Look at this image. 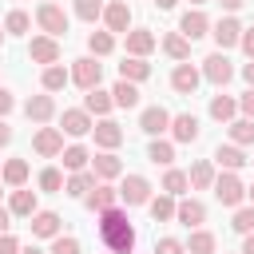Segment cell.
<instances>
[{
  "label": "cell",
  "mask_w": 254,
  "mask_h": 254,
  "mask_svg": "<svg viewBox=\"0 0 254 254\" xmlns=\"http://www.w3.org/2000/svg\"><path fill=\"white\" fill-rule=\"evenodd\" d=\"M99 238L111 254H131L135 250V226H131L127 210H119V206L99 210Z\"/></svg>",
  "instance_id": "obj_1"
},
{
  "label": "cell",
  "mask_w": 254,
  "mask_h": 254,
  "mask_svg": "<svg viewBox=\"0 0 254 254\" xmlns=\"http://www.w3.org/2000/svg\"><path fill=\"white\" fill-rule=\"evenodd\" d=\"M210 190H214V198H218L222 206H242V198H246V187H242V179H238L234 171H222V175H214Z\"/></svg>",
  "instance_id": "obj_2"
},
{
  "label": "cell",
  "mask_w": 254,
  "mask_h": 254,
  "mask_svg": "<svg viewBox=\"0 0 254 254\" xmlns=\"http://www.w3.org/2000/svg\"><path fill=\"white\" fill-rule=\"evenodd\" d=\"M36 24L44 28V36H67V12L56 4V0H44L40 8H36Z\"/></svg>",
  "instance_id": "obj_3"
},
{
  "label": "cell",
  "mask_w": 254,
  "mask_h": 254,
  "mask_svg": "<svg viewBox=\"0 0 254 254\" xmlns=\"http://www.w3.org/2000/svg\"><path fill=\"white\" fill-rule=\"evenodd\" d=\"M198 71H202V79H210L214 87H226V83L234 79V64L226 60V52H210Z\"/></svg>",
  "instance_id": "obj_4"
},
{
  "label": "cell",
  "mask_w": 254,
  "mask_h": 254,
  "mask_svg": "<svg viewBox=\"0 0 254 254\" xmlns=\"http://www.w3.org/2000/svg\"><path fill=\"white\" fill-rule=\"evenodd\" d=\"M71 83L75 87H83V91H91V87H99V79H103V64L95 60V56H83V60H75L71 64Z\"/></svg>",
  "instance_id": "obj_5"
},
{
  "label": "cell",
  "mask_w": 254,
  "mask_h": 254,
  "mask_svg": "<svg viewBox=\"0 0 254 254\" xmlns=\"http://www.w3.org/2000/svg\"><path fill=\"white\" fill-rule=\"evenodd\" d=\"M99 20L107 24L111 36H127V32H131V8H127V0H111V4H103V16H99Z\"/></svg>",
  "instance_id": "obj_6"
},
{
  "label": "cell",
  "mask_w": 254,
  "mask_h": 254,
  "mask_svg": "<svg viewBox=\"0 0 254 254\" xmlns=\"http://www.w3.org/2000/svg\"><path fill=\"white\" fill-rule=\"evenodd\" d=\"M60 56L64 52H60V40L56 36H32L28 40V60L32 64H44L48 67V64H60Z\"/></svg>",
  "instance_id": "obj_7"
},
{
  "label": "cell",
  "mask_w": 254,
  "mask_h": 254,
  "mask_svg": "<svg viewBox=\"0 0 254 254\" xmlns=\"http://www.w3.org/2000/svg\"><path fill=\"white\" fill-rule=\"evenodd\" d=\"M147 198H151V183L143 175H127L119 183V202L123 206H147Z\"/></svg>",
  "instance_id": "obj_8"
},
{
  "label": "cell",
  "mask_w": 254,
  "mask_h": 254,
  "mask_svg": "<svg viewBox=\"0 0 254 254\" xmlns=\"http://www.w3.org/2000/svg\"><path fill=\"white\" fill-rule=\"evenodd\" d=\"M32 151L44 155V159H56V155L64 151V131H60V127H40V131L32 135Z\"/></svg>",
  "instance_id": "obj_9"
},
{
  "label": "cell",
  "mask_w": 254,
  "mask_h": 254,
  "mask_svg": "<svg viewBox=\"0 0 254 254\" xmlns=\"http://www.w3.org/2000/svg\"><path fill=\"white\" fill-rule=\"evenodd\" d=\"M179 32H183L190 44L202 40V36H210V20H206V12H202V8H187L183 20H179Z\"/></svg>",
  "instance_id": "obj_10"
},
{
  "label": "cell",
  "mask_w": 254,
  "mask_h": 254,
  "mask_svg": "<svg viewBox=\"0 0 254 254\" xmlns=\"http://www.w3.org/2000/svg\"><path fill=\"white\" fill-rule=\"evenodd\" d=\"M198 83H202V71H198L194 64H187V60L171 71V87H175L179 95H194V91H198Z\"/></svg>",
  "instance_id": "obj_11"
},
{
  "label": "cell",
  "mask_w": 254,
  "mask_h": 254,
  "mask_svg": "<svg viewBox=\"0 0 254 254\" xmlns=\"http://www.w3.org/2000/svg\"><path fill=\"white\" fill-rule=\"evenodd\" d=\"M60 131L71 135V139H83V135H91V115H87L83 107H67V111L60 115Z\"/></svg>",
  "instance_id": "obj_12"
},
{
  "label": "cell",
  "mask_w": 254,
  "mask_h": 254,
  "mask_svg": "<svg viewBox=\"0 0 254 254\" xmlns=\"http://www.w3.org/2000/svg\"><path fill=\"white\" fill-rule=\"evenodd\" d=\"M171 135H175V143H194L198 135H202V127H198V115H190V111H179V115H171V127H167Z\"/></svg>",
  "instance_id": "obj_13"
},
{
  "label": "cell",
  "mask_w": 254,
  "mask_h": 254,
  "mask_svg": "<svg viewBox=\"0 0 254 254\" xmlns=\"http://www.w3.org/2000/svg\"><path fill=\"white\" fill-rule=\"evenodd\" d=\"M91 135H95V147H103V151H115L123 143V127L115 119H107V115L99 123H91Z\"/></svg>",
  "instance_id": "obj_14"
},
{
  "label": "cell",
  "mask_w": 254,
  "mask_h": 254,
  "mask_svg": "<svg viewBox=\"0 0 254 254\" xmlns=\"http://www.w3.org/2000/svg\"><path fill=\"white\" fill-rule=\"evenodd\" d=\"M83 202H87V210H107V206H119V187H111V183H95L87 194H83Z\"/></svg>",
  "instance_id": "obj_15"
},
{
  "label": "cell",
  "mask_w": 254,
  "mask_h": 254,
  "mask_svg": "<svg viewBox=\"0 0 254 254\" xmlns=\"http://www.w3.org/2000/svg\"><path fill=\"white\" fill-rule=\"evenodd\" d=\"M210 36H214L218 52H226V48H234V44H238V36H242V24H238L234 16H222L218 24H210Z\"/></svg>",
  "instance_id": "obj_16"
},
{
  "label": "cell",
  "mask_w": 254,
  "mask_h": 254,
  "mask_svg": "<svg viewBox=\"0 0 254 254\" xmlns=\"http://www.w3.org/2000/svg\"><path fill=\"white\" fill-rule=\"evenodd\" d=\"M167 127H171V111L167 107H159V103L155 107H143V115H139V131L143 135H163Z\"/></svg>",
  "instance_id": "obj_17"
},
{
  "label": "cell",
  "mask_w": 254,
  "mask_h": 254,
  "mask_svg": "<svg viewBox=\"0 0 254 254\" xmlns=\"http://www.w3.org/2000/svg\"><path fill=\"white\" fill-rule=\"evenodd\" d=\"M155 32L151 28H131L127 32V56H139V60H147L151 52H155Z\"/></svg>",
  "instance_id": "obj_18"
},
{
  "label": "cell",
  "mask_w": 254,
  "mask_h": 254,
  "mask_svg": "<svg viewBox=\"0 0 254 254\" xmlns=\"http://www.w3.org/2000/svg\"><path fill=\"white\" fill-rule=\"evenodd\" d=\"M175 222H183V226H202L206 222V206L198 202V198H183V202H175Z\"/></svg>",
  "instance_id": "obj_19"
},
{
  "label": "cell",
  "mask_w": 254,
  "mask_h": 254,
  "mask_svg": "<svg viewBox=\"0 0 254 254\" xmlns=\"http://www.w3.org/2000/svg\"><path fill=\"white\" fill-rule=\"evenodd\" d=\"M24 115H28L32 123H48V119L56 115V99H52V91H44V95H32V99L24 103Z\"/></svg>",
  "instance_id": "obj_20"
},
{
  "label": "cell",
  "mask_w": 254,
  "mask_h": 254,
  "mask_svg": "<svg viewBox=\"0 0 254 254\" xmlns=\"http://www.w3.org/2000/svg\"><path fill=\"white\" fill-rule=\"evenodd\" d=\"M214 163H218L222 171H242L250 159H246V151H242L238 143H226V147L218 143V147H214Z\"/></svg>",
  "instance_id": "obj_21"
},
{
  "label": "cell",
  "mask_w": 254,
  "mask_h": 254,
  "mask_svg": "<svg viewBox=\"0 0 254 254\" xmlns=\"http://www.w3.org/2000/svg\"><path fill=\"white\" fill-rule=\"evenodd\" d=\"M91 171H95V179L111 183V179H119V175H123V163H119V155H115V151H99V155L91 159Z\"/></svg>",
  "instance_id": "obj_22"
},
{
  "label": "cell",
  "mask_w": 254,
  "mask_h": 254,
  "mask_svg": "<svg viewBox=\"0 0 254 254\" xmlns=\"http://www.w3.org/2000/svg\"><path fill=\"white\" fill-rule=\"evenodd\" d=\"M8 210H12V218H32L40 206H36V190H24V187H16L12 190V202H8Z\"/></svg>",
  "instance_id": "obj_23"
},
{
  "label": "cell",
  "mask_w": 254,
  "mask_h": 254,
  "mask_svg": "<svg viewBox=\"0 0 254 254\" xmlns=\"http://www.w3.org/2000/svg\"><path fill=\"white\" fill-rule=\"evenodd\" d=\"M28 226H32L36 238H56V234H60V214H56V210H36Z\"/></svg>",
  "instance_id": "obj_24"
},
{
  "label": "cell",
  "mask_w": 254,
  "mask_h": 254,
  "mask_svg": "<svg viewBox=\"0 0 254 254\" xmlns=\"http://www.w3.org/2000/svg\"><path fill=\"white\" fill-rule=\"evenodd\" d=\"M111 107H115V99H111V91H103V87H91V91L83 95V111H87V115H99V119H103Z\"/></svg>",
  "instance_id": "obj_25"
},
{
  "label": "cell",
  "mask_w": 254,
  "mask_h": 254,
  "mask_svg": "<svg viewBox=\"0 0 254 254\" xmlns=\"http://www.w3.org/2000/svg\"><path fill=\"white\" fill-rule=\"evenodd\" d=\"M0 183L12 187V190L24 187V183H28V159H8V163L0 167Z\"/></svg>",
  "instance_id": "obj_26"
},
{
  "label": "cell",
  "mask_w": 254,
  "mask_h": 254,
  "mask_svg": "<svg viewBox=\"0 0 254 254\" xmlns=\"http://www.w3.org/2000/svg\"><path fill=\"white\" fill-rule=\"evenodd\" d=\"M206 111H210V119L230 123V119L238 115V99H230V95H222V91H218V95H210V107H206Z\"/></svg>",
  "instance_id": "obj_27"
},
{
  "label": "cell",
  "mask_w": 254,
  "mask_h": 254,
  "mask_svg": "<svg viewBox=\"0 0 254 254\" xmlns=\"http://www.w3.org/2000/svg\"><path fill=\"white\" fill-rule=\"evenodd\" d=\"M187 183H190L194 190H210V183H214V163H210V159H198V163L187 171Z\"/></svg>",
  "instance_id": "obj_28"
},
{
  "label": "cell",
  "mask_w": 254,
  "mask_h": 254,
  "mask_svg": "<svg viewBox=\"0 0 254 254\" xmlns=\"http://www.w3.org/2000/svg\"><path fill=\"white\" fill-rule=\"evenodd\" d=\"M163 52L183 64V60H190V40H187L183 32H167V36H163Z\"/></svg>",
  "instance_id": "obj_29"
},
{
  "label": "cell",
  "mask_w": 254,
  "mask_h": 254,
  "mask_svg": "<svg viewBox=\"0 0 254 254\" xmlns=\"http://www.w3.org/2000/svg\"><path fill=\"white\" fill-rule=\"evenodd\" d=\"M151 75V64L147 60H139V56H127L123 64H119V79H131V83H143Z\"/></svg>",
  "instance_id": "obj_30"
},
{
  "label": "cell",
  "mask_w": 254,
  "mask_h": 254,
  "mask_svg": "<svg viewBox=\"0 0 254 254\" xmlns=\"http://www.w3.org/2000/svg\"><path fill=\"white\" fill-rule=\"evenodd\" d=\"M91 187H95V171H87V167H83V171H71V179L64 183V190H67L71 198H83Z\"/></svg>",
  "instance_id": "obj_31"
},
{
  "label": "cell",
  "mask_w": 254,
  "mask_h": 254,
  "mask_svg": "<svg viewBox=\"0 0 254 254\" xmlns=\"http://www.w3.org/2000/svg\"><path fill=\"white\" fill-rule=\"evenodd\" d=\"M40 83H44V91H52V95H56V91H64V87L71 83V75H67L60 64H48V67H44V75H40Z\"/></svg>",
  "instance_id": "obj_32"
},
{
  "label": "cell",
  "mask_w": 254,
  "mask_h": 254,
  "mask_svg": "<svg viewBox=\"0 0 254 254\" xmlns=\"http://www.w3.org/2000/svg\"><path fill=\"white\" fill-rule=\"evenodd\" d=\"M147 159H151L155 167H171V163H175V143H167V139H151V143H147Z\"/></svg>",
  "instance_id": "obj_33"
},
{
  "label": "cell",
  "mask_w": 254,
  "mask_h": 254,
  "mask_svg": "<svg viewBox=\"0 0 254 254\" xmlns=\"http://www.w3.org/2000/svg\"><path fill=\"white\" fill-rule=\"evenodd\" d=\"M147 210H151V218L155 222H171L175 218V194H159V198H147Z\"/></svg>",
  "instance_id": "obj_34"
},
{
  "label": "cell",
  "mask_w": 254,
  "mask_h": 254,
  "mask_svg": "<svg viewBox=\"0 0 254 254\" xmlns=\"http://www.w3.org/2000/svg\"><path fill=\"white\" fill-rule=\"evenodd\" d=\"M214 246H218V238L210 234V230H190V238H187V254H214Z\"/></svg>",
  "instance_id": "obj_35"
},
{
  "label": "cell",
  "mask_w": 254,
  "mask_h": 254,
  "mask_svg": "<svg viewBox=\"0 0 254 254\" xmlns=\"http://www.w3.org/2000/svg\"><path fill=\"white\" fill-rule=\"evenodd\" d=\"M226 127H230V143H238V147H250V143H254V119H246V115L238 119V115H234Z\"/></svg>",
  "instance_id": "obj_36"
},
{
  "label": "cell",
  "mask_w": 254,
  "mask_h": 254,
  "mask_svg": "<svg viewBox=\"0 0 254 254\" xmlns=\"http://www.w3.org/2000/svg\"><path fill=\"white\" fill-rule=\"evenodd\" d=\"M111 99H115V107H139V87L131 79H119L111 87Z\"/></svg>",
  "instance_id": "obj_37"
},
{
  "label": "cell",
  "mask_w": 254,
  "mask_h": 254,
  "mask_svg": "<svg viewBox=\"0 0 254 254\" xmlns=\"http://www.w3.org/2000/svg\"><path fill=\"white\" fill-rule=\"evenodd\" d=\"M87 52H91L95 60H99V56H111V52H115V36H111L107 28H103V32H91V36H87Z\"/></svg>",
  "instance_id": "obj_38"
},
{
  "label": "cell",
  "mask_w": 254,
  "mask_h": 254,
  "mask_svg": "<svg viewBox=\"0 0 254 254\" xmlns=\"http://www.w3.org/2000/svg\"><path fill=\"white\" fill-rule=\"evenodd\" d=\"M60 155H64V167H67V171H83V167L91 163V151L79 147V143H75V147H64Z\"/></svg>",
  "instance_id": "obj_39"
},
{
  "label": "cell",
  "mask_w": 254,
  "mask_h": 254,
  "mask_svg": "<svg viewBox=\"0 0 254 254\" xmlns=\"http://www.w3.org/2000/svg\"><path fill=\"white\" fill-rule=\"evenodd\" d=\"M187 187H190V183H187V171H175V167H167V175H163V190L179 198V194H187Z\"/></svg>",
  "instance_id": "obj_40"
},
{
  "label": "cell",
  "mask_w": 254,
  "mask_h": 254,
  "mask_svg": "<svg viewBox=\"0 0 254 254\" xmlns=\"http://www.w3.org/2000/svg\"><path fill=\"white\" fill-rule=\"evenodd\" d=\"M71 12L79 20H87V24H95L103 16V0H71Z\"/></svg>",
  "instance_id": "obj_41"
},
{
  "label": "cell",
  "mask_w": 254,
  "mask_h": 254,
  "mask_svg": "<svg viewBox=\"0 0 254 254\" xmlns=\"http://www.w3.org/2000/svg\"><path fill=\"white\" fill-rule=\"evenodd\" d=\"M36 183H40V190H48V194H60V190H64V175H60L56 167H44Z\"/></svg>",
  "instance_id": "obj_42"
},
{
  "label": "cell",
  "mask_w": 254,
  "mask_h": 254,
  "mask_svg": "<svg viewBox=\"0 0 254 254\" xmlns=\"http://www.w3.org/2000/svg\"><path fill=\"white\" fill-rule=\"evenodd\" d=\"M230 226H234L238 234H250V230H254V202H250V206H234Z\"/></svg>",
  "instance_id": "obj_43"
},
{
  "label": "cell",
  "mask_w": 254,
  "mask_h": 254,
  "mask_svg": "<svg viewBox=\"0 0 254 254\" xmlns=\"http://www.w3.org/2000/svg\"><path fill=\"white\" fill-rule=\"evenodd\" d=\"M28 28H32V16H28V12H20V8H16V12H8V20H4V32H12V36H24Z\"/></svg>",
  "instance_id": "obj_44"
},
{
  "label": "cell",
  "mask_w": 254,
  "mask_h": 254,
  "mask_svg": "<svg viewBox=\"0 0 254 254\" xmlns=\"http://www.w3.org/2000/svg\"><path fill=\"white\" fill-rule=\"evenodd\" d=\"M48 254H83V246H79V238H71V234H56Z\"/></svg>",
  "instance_id": "obj_45"
},
{
  "label": "cell",
  "mask_w": 254,
  "mask_h": 254,
  "mask_svg": "<svg viewBox=\"0 0 254 254\" xmlns=\"http://www.w3.org/2000/svg\"><path fill=\"white\" fill-rule=\"evenodd\" d=\"M155 254H187V246L179 238H159L155 242Z\"/></svg>",
  "instance_id": "obj_46"
},
{
  "label": "cell",
  "mask_w": 254,
  "mask_h": 254,
  "mask_svg": "<svg viewBox=\"0 0 254 254\" xmlns=\"http://www.w3.org/2000/svg\"><path fill=\"white\" fill-rule=\"evenodd\" d=\"M238 111H242L246 119H254V87H246V91L238 95Z\"/></svg>",
  "instance_id": "obj_47"
},
{
  "label": "cell",
  "mask_w": 254,
  "mask_h": 254,
  "mask_svg": "<svg viewBox=\"0 0 254 254\" xmlns=\"http://www.w3.org/2000/svg\"><path fill=\"white\" fill-rule=\"evenodd\" d=\"M238 48L254 60V28H242V36H238Z\"/></svg>",
  "instance_id": "obj_48"
},
{
  "label": "cell",
  "mask_w": 254,
  "mask_h": 254,
  "mask_svg": "<svg viewBox=\"0 0 254 254\" xmlns=\"http://www.w3.org/2000/svg\"><path fill=\"white\" fill-rule=\"evenodd\" d=\"M0 254H20V238H12L8 230L0 234Z\"/></svg>",
  "instance_id": "obj_49"
},
{
  "label": "cell",
  "mask_w": 254,
  "mask_h": 254,
  "mask_svg": "<svg viewBox=\"0 0 254 254\" xmlns=\"http://www.w3.org/2000/svg\"><path fill=\"white\" fill-rule=\"evenodd\" d=\"M12 107H16V99H12V91H8V87H0V119H4V115H8Z\"/></svg>",
  "instance_id": "obj_50"
},
{
  "label": "cell",
  "mask_w": 254,
  "mask_h": 254,
  "mask_svg": "<svg viewBox=\"0 0 254 254\" xmlns=\"http://www.w3.org/2000/svg\"><path fill=\"white\" fill-rule=\"evenodd\" d=\"M8 143H12V127L0 119V147H8Z\"/></svg>",
  "instance_id": "obj_51"
},
{
  "label": "cell",
  "mask_w": 254,
  "mask_h": 254,
  "mask_svg": "<svg viewBox=\"0 0 254 254\" xmlns=\"http://www.w3.org/2000/svg\"><path fill=\"white\" fill-rule=\"evenodd\" d=\"M242 79L254 87V60H250V64H242Z\"/></svg>",
  "instance_id": "obj_52"
},
{
  "label": "cell",
  "mask_w": 254,
  "mask_h": 254,
  "mask_svg": "<svg viewBox=\"0 0 254 254\" xmlns=\"http://www.w3.org/2000/svg\"><path fill=\"white\" fill-rule=\"evenodd\" d=\"M242 254H254V230H250V234H242Z\"/></svg>",
  "instance_id": "obj_53"
},
{
  "label": "cell",
  "mask_w": 254,
  "mask_h": 254,
  "mask_svg": "<svg viewBox=\"0 0 254 254\" xmlns=\"http://www.w3.org/2000/svg\"><path fill=\"white\" fill-rule=\"evenodd\" d=\"M8 222H12V210H4V206H0V234L8 230Z\"/></svg>",
  "instance_id": "obj_54"
},
{
  "label": "cell",
  "mask_w": 254,
  "mask_h": 254,
  "mask_svg": "<svg viewBox=\"0 0 254 254\" xmlns=\"http://www.w3.org/2000/svg\"><path fill=\"white\" fill-rule=\"evenodd\" d=\"M218 4H222V8H226V12H238V8H242V4H246V0H218Z\"/></svg>",
  "instance_id": "obj_55"
},
{
  "label": "cell",
  "mask_w": 254,
  "mask_h": 254,
  "mask_svg": "<svg viewBox=\"0 0 254 254\" xmlns=\"http://www.w3.org/2000/svg\"><path fill=\"white\" fill-rule=\"evenodd\" d=\"M175 4H179V0H155V8H163V12H171Z\"/></svg>",
  "instance_id": "obj_56"
},
{
  "label": "cell",
  "mask_w": 254,
  "mask_h": 254,
  "mask_svg": "<svg viewBox=\"0 0 254 254\" xmlns=\"http://www.w3.org/2000/svg\"><path fill=\"white\" fill-rule=\"evenodd\" d=\"M20 254H48V250H40V246H20Z\"/></svg>",
  "instance_id": "obj_57"
},
{
  "label": "cell",
  "mask_w": 254,
  "mask_h": 254,
  "mask_svg": "<svg viewBox=\"0 0 254 254\" xmlns=\"http://www.w3.org/2000/svg\"><path fill=\"white\" fill-rule=\"evenodd\" d=\"M246 198H250V202H254V183H250V187H246Z\"/></svg>",
  "instance_id": "obj_58"
},
{
  "label": "cell",
  "mask_w": 254,
  "mask_h": 254,
  "mask_svg": "<svg viewBox=\"0 0 254 254\" xmlns=\"http://www.w3.org/2000/svg\"><path fill=\"white\" fill-rule=\"evenodd\" d=\"M4 36H8V32H4V28H0V44H4Z\"/></svg>",
  "instance_id": "obj_59"
},
{
  "label": "cell",
  "mask_w": 254,
  "mask_h": 254,
  "mask_svg": "<svg viewBox=\"0 0 254 254\" xmlns=\"http://www.w3.org/2000/svg\"><path fill=\"white\" fill-rule=\"evenodd\" d=\"M190 4H194V8H198V4H206V0H190Z\"/></svg>",
  "instance_id": "obj_60"
},
{
  "label": "cell",
  "mask_w": 254,
  "mask_h": 254,
  "mask_svg": "<svg viewBox=\"0 0 254 254\" xmlns=\"http://www.w3.org/2000/svg\"><path fill=\"white\" fill-rule=\"evenodd\" d=\"M40 4H44V0H40Z\"/></svg>",
  "instance_id": "obj_61"
},
{
  "label": "cell",
  "mask_w": 254,
  "mask_h": 254,
  "mask_svg": "<svg viewBox=\"0 0 254 254\" xmlns=\"http://www.w3.org/2000/svg\"><path fill=\"white\" fill-rule=\"evenodd\" d=\"M250 163H254V159H250Z\"/></svg>",
  "instance_id": "obj_62"
}]
</instances>
